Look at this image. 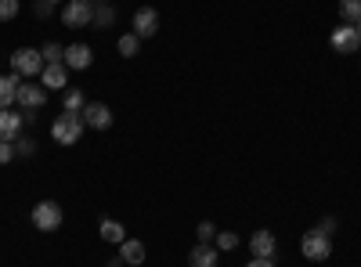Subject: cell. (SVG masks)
I'll use <instances>...</instances> for the list:
<instances>
[{"label":"cell","mask_w":361,"mask_h":267,"mask_svg":"<svg viewBox=\"0 0 361 267\" xmlns=\"http://www.w3.org/2000/svg\"><path fill=\"white\" fill-rule=\"evenodd\" d=\"M33 15L37 18H51L54 15V4H51V0H33Z\"/></svg>","instance_id":"cell-25"},{"label":"cell","mask_w":361,"mask_h":267,"mask_svg":"<svg viewBox=\"0 0 361 267\" xmlns=\"http://www.w3.org/2000/svg\"><path fill=\"white\" fill-rule=\"evenodd\" d=\"M33 224H37V231H58L62 228V206L51 202V199L37 202L33 206Z\"/></svg>","instance_id":"cell-3"},{"label":"cell","mask_w":361,"mask_h":267,"mask_svg":"<svg viewBox=\"0 0 361 267\" xmlns=\"http://www.w3.org/2000/svg\"><path fill=\"white\" fill-rule=\"evenodd\" d=\"M214 239H217V228L209 224V221H202L199 224V242H214Z\"/></svg>","instance_id":"cell-27"},{"label":"cell","mask_w":361,"mask_h":267,"mask_svg":"<svg viewBox=\"0 0 361 267\" xmlns=\"http://www.w3.org/2000/svg\"><path fill=\"white\" fill-rule=\"evenodd\" d=\"M116 47H119V54H123V58H134V54L141 51V37H137V33H123Z\"/></svg>","instance_id":"cell-20"},{"label":"cell","mask_w":361,"mask_h":267,"mask_svg":"<svg viewBox=\"0 0 361 267\" xmlns=\"http://www.w3.org/2000/svg\"><path fill=\"white\" fill-rule=\"evenodd\" d=\"M66 69L69 66H44V73H40V83L47 87V91H58V87H66Z\"/></svg>","instance_id":"cell-16"},{"label":"cell","mask_w":361,"mask_h":267,"mask_svg":"<svg viewBox=\"0 0 361 267\" xmlns=\"http://www.w3.org/2000/svg\"><path fill=\"white\" fill-rule=\"evenodd\" d=\"M44 54H40V47H18L15 54H11V69L18 73V76H40L44 73Z\"/></svg>","instance_id":"cell-2"},{"label":"cell","mask_w":361,"mask_h":267,"mask_svg":"<svg viewBox=\"0 0 361 267\" xmlns=\"http://www.w3.org/2000/svg\"><path fill=\"white\" fill-rule=\"evenodd\" d=\"M300 253L318 263V260H329V253H333V242H329V235H322V231L314 228V231H307L304 239H300Z\"/></svg>","instance_id":"cell-4"},{"label":"cell","mask_w":361,"mask_h":267,"mask_svg":"<svg viewBox=\"0 0 361 267\" xmlns=\"http://www.w3.org/2000/svg\"><path fill=\"white\" fill-rule=\"evenodd\" d=\"M90 62H94V51H90L87 44H69L66 47V66L69 69L83 73V69H90Z\"/></svg>","instance_id":"cell-12"},{"label":"cell","mask_w":361,"mask_h":267,"mask_svg":"<svg viewBox=\"0 0 361 267\" xmlns=\"http://www.w3.org/2000/svg\"><path fill=\"white\" fill-rule=\"evenodd\" d=\"M15 105H25V108L40 112V105H47V87H44V83H22Z\"/></svg>","instance_id":"cell-7"},{"label":"cell","mask_w":361,"mask_h":267,"mask_svg":"<svg viewBox=\"0 0 361 267\" xmlns=\"http://www.w3.org/2000/svg\"><path fill=\"white\" fill-rule=\"evenodd\" d=\"M62 105H66V112H83V105H87V101H83V91H80V87H69Z\"/></svg>","instance_id":"cell-22"},{"label":"cell","mask_w":361,"mask_h":267,"mask_svg":"<svg viewBox=\"0 0 361 267\" xmlns=\"http://www.w3.org/2000/svg\"><path fill=\"white\" fill-rule=\"evenodd\" d=\"M214 246H217V249H235V246H238V235H235V231H221L217 239H214Z\"/></svg>","instance_id":"cell-24"},{"label":"cell","mask_w":361,"mask_h":267,"mask_svg":"<svg viewBox=\"0 0 361 267\" xmlns=\"http://www.w3.org/2000/svg\"><path fill=\"white\" fill-rule=\"evenodd\" d=\"M62 22L69 29H83L94 22V4H87V0H66V8H62Z\"/></svg>","instance_id":"cell-5"},{"label":"cell","mask_w":361,"mask_h":267,"mask_svg":"<svg viewBox=\"0 0 361 267\" xmlns=\"http://www.w3.org/2000/svg\"><path fill=\"white\" fill-rule=\"evenodd\" d=\"M217 260H221V249L214 242H199L188 253V267H217Z\"/></svg>","instance_id":"cell-11"},{"label":"cell","mask_w":361,"mask_h":267,"mask_svg":"<svg viewBox=\"0 0 361 267\" xmlns=\"http://www.w3.org/2000/svg\"><path fill=\"white\" fill-rule=\"evenodd\" d=\"M15 152H18V156H33V152H37V144H33V141H29L25 134H22V137L15 141Z\"/></svg>","instance_id":"cell-26"},{"label":"cell","mask_w":361,"mask_h":267,"mask_svg":"<svg viewBox=\"0 0 361 267\" xmlns=\"http://www.w3.org/2000/svg\"><path fill=\"white\" fill-rule=\"evenodd\" d=\"M130 22H134V33H137V37H156V29H159L156 8H137Z\"/></svg>","instance_id":"cell-9"},{"label":"cell","mask_w":361,"mask_h":267,"mask_svg":"<svg viewBox=\"0 0 361 267\" xmlns=\"http://www.w3.org/2000/svg\"><path fill=\"white\" fill-rule=\"evenodd\" d=\"M22 8V0H0V22H11Z\"/></svg>","instance_id":"cell-23"},{"label":"cell","mask_w":361,"mask_h":267,"mask_svg":"<svg viewBox=\"0 0 361 267\" xmlns=\"http://www.w3.org/2000/svg\"><path fill=\"white\" fill-rule=\"evenodd\" d=\"M333 47H336L340 54H354V51L361 47L357 29H354V25H347V22H343V25H336V29H333Z\"/></svg>","instance_id":"cell-8"},{"label":"cell","mask_w":361,"mask_h":267,"mask_svg":"<svg viewBox=\"0 0 361 267\" xmlns=\"http://www.w3.org/2000/svg\"><path fill=\"white\" fill-rule=\"evenodd\" d=\"M246 267H275V263H271V260H264V256H253Z\"/></svg>","instance_id":"cell-30"},{"label":"cell","mask_w":361,"mask_h":267,"mask_svg":"<svg viewBox=\"0 0 361 267\" xmlns=\"http://www.w3.org/2000/svg\"><path fill=\"white\" fill-rule=\"evenodd\" d=\"M80 116H83V123H87L90 130H109V127H112V108L102 105V101H87Z\"/></svg>","instance_id":"cell-6"},{"label":"cell","mask_w":361,"mask_h":267,"mask_svg":"<svg viewBox=\"0 0 361 267\" xmlns=\"http://www.w3.org/2000/svg\"><path fill=\"white\" fill-rule=\"evenodd\" d=\"M102 239H105V242H112V246H119V242L127 239V235H123V224L105 217V221H102Z\"/></svg>","instance_id":"cell-17"},{"label":"cell","mask_w":361,"mask_h":267,"mask_svg":"<svg viewBox=\"0 0 361 267\" xmlns=\"http://www.w3.org/2000/svg\"><path fill=\"white\" fill-rule=\"evenodd\" d=\"M87 4H94V0H87Z\"/></svg>","instance_id":"cell-33"},{"label":"cell","mask_w":361,"mask_h":267,"mask_svg":"<svg viewBox=\"0 0 361 267\" xmlns=\"http://www.w3.org/2000/svg\"><path fill=\"white\" fill-rule=\"evenodd\" d=\"M51 4H62V0H51Z\"/></svg>","instance_id":"cell-32"},{"label":"cell","mask_w":361,"mask_h":267,"mask_svg":"<svg viewBox=\"0 0 361 267\" xmlns=\"http://www.w3.org/2000/svg\"><path fill=\"white\" fill-rule=\"evenodd\" d=\"M40 54H44L47 66H66V47H62V44H44Z\"/></svg>","instance_id":"cell-18"},{"label":"cell","mask_w":361,"mask_h":267,"mask_svg":"<svg viewBox=\"0 0 361 267\" xmlns=\"http://www.w3.org/2000/svg\"><path fill=\"white\" fill-rule=\"evenodd\" d=\"M112 22H116L112 4H98V0H94V25H98V29H109Z\"/></svg>","instance_id":"cell-21"},{"label":"cell","mask_w":361,"mask_h":267,"mask_svg":"<svg viewBox=\"0 0 361 267\" xmlns=\"http://www.w3.org/2000/svg\"><path fill=\"white\" fill-rule=\"evenodd\" d=\"M22 127H25L22 112H11V108L0 112V141H18L22 137Z\"/></svg>","instance_id":"cell-10"},{"label":"cell","mask_w":361,"mask_h":267,"mask_svg":"<svg viewBox=\"0 0 361 267\" xmlns=\"http://www.w3.org/2000/svg\"><path fill=\"white\" fill-rule=\"evenodd\" d=\"M15 156H18V152H15V141H0V163L8 166V163H11Z\"/></svg>","instance_id":"cell-28"},{"label":"cell","mask_w":361,"mask_h":267,"mask_svg":"<svg viewBox=\"0 0 361 267\" xmlns=\"http://www.w3.org/2000/svg\"><path fill=\"white\" fill-rule=\"evenodd\" d=\"M318 231H322V235H333V231H336V221H333V217L318 221Z\"/></svg>","instance_id":"cell-29"},{"label":"cell","mask_w":361,"mask_h":267,"mask_svg":"<svg viewBox=\"0 0 361 267\" xmlns=\"http://www.w3.org/2000/svg\"><path fill=\"white\" fill-rule=\"evenodd\" d=\"M250 249H253V256L271 260V256H275V235H271V231H257L250 239Z\"/></svg>","instance_id":"cell-14"},{"label":"cell","mask_w":361,"mask_h":267,"mask_svg":"<svg viewBox=\"0 0 361 267\" xmlns=\"http://www.w3.org/2000/svg\"><path fill=\"white\" fill-rule=\"evenodd\" d=\"M119 260L130 263V267L145 263V246H141L137 239H123V242H119Z\"/></svg>","instance_id":"cell-15"},{"label":"cell","mask_w":361,"mask_h":267,"mask_svg":"<svg viewBox=\"0 0 361 267\" xmlns=\"http://www.w3.org/2000/svg\"><path fill=\"white\" fill-rule=\"evenodd\" d=\"M354 29H357V37H361V22H354Z\"/></svg>","instance_id":"cell-31"},{"label":"cell","mask_w":361,"mask_h":267,"mask_svg":"<svg viewBox=\"0 0 361 267\" xmlns=\"http://www.w3.org/2000/svg\"><path fill=\"white\" fill-rule=\"evenodd\" d=\"M340 18H343L347 25L361 22V0H340Z\"/></svg>","instance_id":"cell-19"},{"label":"cell","mask_w":361,"mask_h":267,"mask_svg":"<svg viewBox=\"0 0 361 267\" xmlns=\"http://www.w3.org/2000/svg\"><path fill=\"white\" fill-rule=\"evenodd\" d=\"M83 130H87V123H83L80 112H62V116L51 123V137H54L58 144H76V141L83 137Z\"/></svg>","instance_id":"cell-1"},{"label":"cell","mask_w":361,"mask_h":267,"mask_svg":"<svg viewBox=\"0 0 361 267\" xmlns=\"http://www.w3.org/2000/svg\"><path fill=\"white\" fill-rule=\"evenodd\" d=\"M18 87H22V76H18V73H15V76H0V112L15 105Z\"/></svg>","instance_id":"cell-13"}]
</instances>
